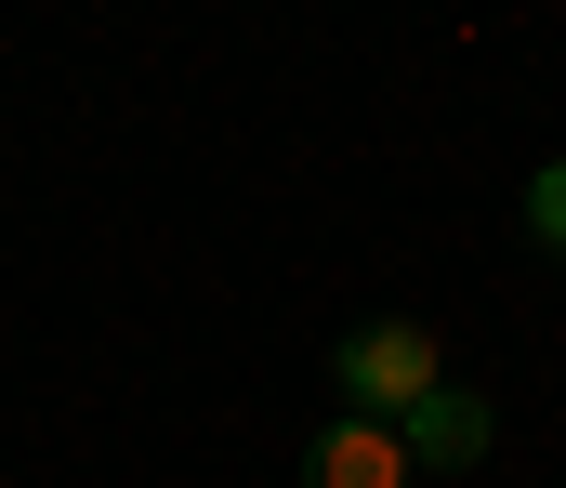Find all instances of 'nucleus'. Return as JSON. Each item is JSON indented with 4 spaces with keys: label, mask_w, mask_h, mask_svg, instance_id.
Listing matches in <instances>:
<instances>
[{
    "label": "nucleus",
    "mask_w": 566,
    "mask_h": 488,
    "mask_svg": "<svg viewBox=\"0 0 566 488\" xmlns=\"http://www.w3.org/2000/svg\"><path fill=\"white\" fill-rule=\"evenodd\" d=\"M329 370H343V409H356V423H409L434 383H448V370H434V330H409V318H369Z\"/></svg>",
    "instance_id": "nucleus-1"
},
{
    "label": "nucleus",
    "mask_w": 566,
    "mask_h": 488,
    "mask_svg": "<svg viewBox=\"0 0 566 488\" xmlns=\"http://www.w3.org/2000/svg\"><path fill=\"white\" fill-rule=\"evenodd\" d=\"M303 488H409V436H396V423H356V409H343V423H329V436L303 449Z\"/></svg>",
    "instance_id": "nucleus-2"
},
{
    "label": "nucleus",
    "mask_w": 566,
    "mask_h": 488,
    "mask_svg": "<svg viewBox=\"0 0 566 488\" xmlns=\"http://www.w3.org/2000/svg\"><path fill=\"white\" fill-rule=\"evenodd\" d=\"M396 436H409V463H474V449H488V396L434 383V396L409 409V423H396Z\"/></svg>",
    "instance_id": "nucleus-3"
},
{
    "label": "nucleus",
    "mask_w": 566,
    "mask_h": 488,
    "mask_svg": "<svg viewBox=\"0 0 566 488\" xmlns=\"http://www.w3.org/2000/svg\"><path fill=\"white\" fill-rule=\"evenodd\" d=\"M527 238H541V251H566V159L527 185Z\"/></svg>",
    "instance_id": "nucleus-4"
}]
</instances>
